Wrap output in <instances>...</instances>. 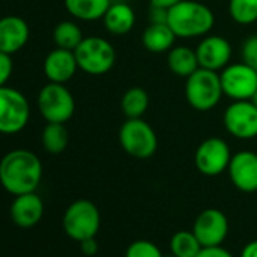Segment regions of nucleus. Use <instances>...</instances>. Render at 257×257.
Listing matches in <instances>:
<instances>
[{
	"mask_svg": "<svg viewBox=\"0 0 257 257\" xmlns=\"http://www.w3.org/2000/svg\"><path fill=\"white\" fill-rule=\"evenodd\" d=\"M100 212L98 207L85 198L73 201L64 212L62 227L65 234L76 240L82 242L89 237H95L100 230Z\"/></svg>",
	"mask_w": 257,
	"mask_h": 257,
	"instance_id": "obj_6",
	"label": "nucleus"
},
{
	"mask_svg": "<svg viewBox=\"0 0 257 257\" xmlns=\"http://www.w3.org/2000/svg\"><path fill=\"white\" fill-rule=\"evenodd\" d=\"M31 118V106L20 91L0 86V134L14 135L22 132Z\"/></svg>",
	"mask_w": 257,
	"mask_h": 257,
	"instance_id": "obj_8",
	"label": "nucleus"
},
{
	"mask_svg": "<svg viewBox=\"0 0 257 257\" xmlns=\"http://www.w3.org/2000/svg\"><path fill=\"white\" fill-rule=\"evenodd\" d=\"M222 122L228 135L240 141L257 138V106L251 100L231 101L222 115Z\"/></svg>",
	"mask_w": 257,
	"mask_h": 257,
	"instance_id": "obj_10",
	"label": "nucleus"
},
{
	"mask_svg": "<svg viewBox=\"0 0 257 257\" xmlns=\"http://www.w3.org/2000/svg\"><path fill=\"white\" fill-rule=\"evenodd\" d=\"M44 215V201L37 192L16 195L11 204V218L20 228L35 227Z\"/></svg>",
	"mask_w": 257,
	"mask_h": 257,
	"instance_id": "obj_17",
	"label": "nucleus"
},
{
	"mask_svg": "<svg viewBox=\"0 0 257 257\" xmlns=\"http://www.w3.org/2000/svg\"><path fill=\"white\" fill-rule=\"evenodd\" d=\"M74 56L79 70L89 76H103L109 73L116 61V53L110 41L101 37H86L76 47Z\"/></svg>",
	"mask_w": 257,
	"mask_h": 257,
	"instance_id": "obj_5",
	"label": "nucleus"
},
{
	"mask_svg": "<svg viewBox=\"0 0 257 257\" xmlns=\"http://www.w3.org/2000/svg\"><path fill=\"white\" fill-rule=\"evenodd\" d=\"M41 179L43 164L40 158L29 150H13L0 161V183L14 197L35 192Z\"/></svg>",
	"mask_w": 257,
	"mask_h": 257,
	"instance_id": "obj_1",
	"label": "nucleus"
},
{
	"mask_svg": "<svg viewBox=\"0 0 257 257\" xmlns=\"http://www.w3.org/2000/svg\"><path fill=\"white\" fill-rule=\"evenodd\" d=\"M176 40L168 23H150L141 35V43L150 53H168L176 46Z\"/></svg>",
	"mask_w": 257,
	"mask_h": 257,
	"instance_id": "obj_19",
	"label": "nucleus"
},
{
	"mask_svg": "<svg viewBox=\"0 0 257 257\" xmlns=\"http://www.w3.org/2000/svg\"><path fill=\"white\" fill-rule=\"evenodd\" d=\"M231 152L225 140L212 137L204 140L194 153L195 168L207 177H216L227 171L231 161Z\"/></svg>",
	"mask_w": 257,
	"mask_h": 257,
	"instance_id": "obj_11",
	"label": "nucleus"
},
{
	"mask_svg": "<svg viewBox=\"0 0 257 257\" xmlns=\"http://www.w3.org/2000/svg\"><path fill=\"white\" fill-rule=\"evenodd\" d=\"M251 101H252V103H254V104L257 106V91H255V94L252 95V98H251Z\"/></svg>",
	"mask_w": 257,
	"mask_h": 257,
	"instance_id": "obj_35",
	"label": "nucleus"
},
{
	"mask_svg": "<svg viewBox=\"0 0 257 257\" xmlns=\"http://www.w3.org/2000/svg\"><path fill=\"white\" fill-rule=\"evenodd\" d=\"M124 257H164V254L156 243L147 239H138L127 246Z\"/></svg>",
	"mask_w": 257,
	"mask_h": 257,
	"instance_id": "obj_27",
	"label": "nucleus"
},
{
	"mask_svg": "<svg viewBox=\"0 0 257 257\" xmlns=\"http://www.w3.org/2000/svg\"><path fill=\"white\" fill-rule=\"evenodd\" d=\"M195 53L201 68L219 73L231 62L233 47L221 35H206L198 43Z\"/></svg>",
	"mask_w": 257,
	"mask_h": 257,
	"instance_id": "obj_13",
	"label": "nucleus"
},
{
	"mask_svg": "<svg viewBox=\"0 0 257 257\" xmlns=\"http://www.w3.org/2000/svg\"><path fill=\"white\" fill-rule=\"evenodd\" d=\"M222 92L231 101L251 100L257 91V70L240 62H230L219 71Z\"/></svg>",
	"mask_w": 257,
	"mask_h": 257,
	"instance_id": "obj_9",
	"label": "nucleus"
},
{
	"mask_svg": "<svg viewBox=\"0 0 257 257\" xmlns=\"http://www.w3.org/2000/svg\"><path fill=\"white\" fill-rule=\"evenodd\" d=\"M121 149L135 159H150L158 150L155 128L143 118H125L118 131Z\"/></svg>",
	"mask_w": 257,
	"mask_h": 257,
	"instance_id": "obj_3",
	"label": "nucleus"
},
{
	"mask_svg": "<svg viewBox=\"0 0 257 257\" xmlns=\"http://www.w3.org/2000/svg\"><path fill=\"white\" fill-rule=\"evenodd\" d=\"M38 110L47 122L65 124L76 110V101L71 91L64 83L49 82L38 94Z\"/></svg>",
	"mask_w": 257,
	"mask_h": 257,
	"instance_id": "obj_7",
	"label": "nucleus"
},
{
	"mask_svg": "<svg viewBox=\"0 0 257 257\" xmlns=\"http://www.w3.org/2000/svg\"><path fill=\"white\" fill-rule=\"evenodd\" d=\"M185 97L189 106L198 112H209L216 107L224 97L219 73L200 67L186 79Z\"/></svg>",
	"mask_w": 257,
	"mask_h": 257,
	"instance_id": "obj_4",
	"label": "nucleus"
},
{
	"mask_svg": "<svg viewBox=\"0 0 257 257\" xmlns=\"http://www.w3.org/2000/svg\"><path fill=\"white\" fill-rule=\"evenodd\" d=\"M29 37L31 29L25 19L19 16L0 19V52L13 56L28 44Z\"/></svg>",
	"mask_w": 257,
	"mask_h": 257,
	"instance_id": "obj_15",
	"label": "nucleus"
},
{
	"mask_svg": "<svg viewBox=\"0 0 257 257\" xmlns=\"http://www.w3.org/2000/svg\"><path fill=\"white\" fill-rule=\"evenodd\" d=\"M203 245L200 243L192 230H180L171 236L170 251L176 257H197Z\"/></svg>",
	"mask_w": 257,
	"mask_h": 257,
	"instance_id": "obj_25",
	"label": "nucleus"
},
{
	"mask_svg": "<svg viewBox=\"0 0 257 257\" xmlns=\"http://www.w3.org/2000/svg\"><path fill=\"white\" fill-rule=\"evenodd\" d=\"M43 70L49 82L65 85L74 77L76 71L79 70V65L73 50L56 47L46 56Z\"/></svg>",
	"mask_w": 257,
	"mask_h": 257,
	"instance_id": "obj_16",
	"label": "nucleus"
},
{
	"mask_svg": "<svg viewBox=\"0 0 257 257\" xmlns=\"http://www.w3.org/2000/svg\"><path fill=\"white\" fill-rule=\"evenodd\" d=\"M179 2H182V0H150V5L152 7H159V8L170 10L174 5H177Z\"/></svg>",
	"mask_w": 257,
	"mask_h": 257,
	"instance_id": "obj_34",
	"label": "nucleus"
},
{
	"mask_svg": "<svg viewBox=\"0 0 257 257\" xmlns=\"http://www.w3.org/2000/svg\"><path fill=\"white\" fill-rule=\"evenodd\" d=\"M167 64L171 73L182 79H188L200 68L195 49H191L189 46H174L167 53Z\"/></svg>",
	"mask_w": 257,
	"mask_h": 257,
	"instance_id": "obj_20",
	"label": "nucleus"
},
{
	"mask_svg": "<svg viewBox=\"0 0 257 257\" xmlns=\"http://www.w3.org/2000/svg\"><path fill=\"white\" fill-rule=\"evenodd\" d=\"M83 38L85 37H83L80 26L71 20H64V22L58 23L53 29V41H55L56 47H59V49L74 52Z\"/></svg>",
	"mask_w": 257,
	"mask_h": 257,
	"instance_id": "obj_24",
	"label": "nucleus"
},
{
	"mask_svg": "<svg viewBox=\"0 0 257 257\" xmlns=\"http://www.w3.org/2000/svg\"><path fill=\"white\" fill-rule=\"evenodd\" d=\"M13 59L11 55L0 52V86H5L13 74Z\"/></svg>",
	"mask_w": 257,
	"mask_h": 257,
	"instance_id": "obj_29",
	"label": "nucleus"
},
{
	"mask_svg": "<svg viewBox=\"0 0 257 257\" xmlns=\"http://www.w3.org/2000/svg\"><path fill=\"white\" fill-rule=\"evenodd\" d=\"M150 104L149 92L141 86H132L128 88L119 101L121 112L125 118H143L147 112Z\"/></svg>",
	"mask_w": 257,
	"mask_h": 257,
	"instance_id": "obj_22",
	"label": "nucleus"
},
{
	"mask_svg": "<svg viewBox=\"0 0 257 257\" xmlns=\"http://www.w3.org/2000/svg\"><path fill=\"white\" fill-rule=\"evenodd\" d=\"M110 4L112 0H64L68 14L80 22L101 20Z\"/></svg>",
	"mask_w": 257,
	"mask_h": 257,
	"instance_id": "obj_21",
	"label": "nucleus"
},
{
	"mask_svg": "<svg viewBox=\"0 0 257 257\" xmlns=\"http://www.w3.org/2000/svg\"><path fill=\"white\" fill-rule=\"evenodd\" d=\"M168 26L182 40L203 38L215 26L213 11L198 0H182L168 10Z\"/></svg>",
	"mask_w": 257,
	"mask_h": 257,
	"instance_id": "obj_2",
	"label": "nucleus"
},
{
	"mask_svg": "<svg viewBox=\"0 0 257 257\" xmlns=\"http://www.w3.org/2000/svg\"><path fill=\"white\" fill-rule=\"evenodd\" d=\"M164 257H176V255H174V254H168V255H165V254H164Z\"/></svg>",
	"mask_w": 257,
	"mask_h": 257,
	"instance_id": "obj_36",
	"label": "nucleus"
},
{
	"mask_svg": "<svg viewBox=\"0 0 257 257\" xmlns=\"http://www.w3.org/2000/svg\"><path fill=\"white\" fill-rule=\"evenodd\" d=\"M79 243H80V249H82V252H83L85 255H94V254H97V251H98V243H97L95 237L85 239V240H82V242H79Z\"/></svg>",
	"mask_w": 257,
	"mask_h": 257,
	"instance_id": "obj_32",
	"label": "nucleus"
},
{
	"mask_svg": "<svg viewBox=\"0 0 257 257\" xmlns=\"http://www.w3.org/2000/svg\"><path fill=\"white\" fill-rule=\"evenodd\" d=\"M197 257H234V255L222 245H219V246H203V249L198 252Z\"/></svg>",
	"mask_w": 257,
	"mask_h": 257,
	"instance_id": "obj_30",
	"label": "nucleus"
},
{
	"mask_svg": "<svg viewBox=\"0 0 257 257\" xmlns=\"http://www.w3.org/2000/svg\"><path fill=\"white\" fill-rule=\"evenodd\" d=\"M192 231L203 246H219L228 234V219L222 210L209 207L197 215Z\"/></svg>",
	"mask_w": 257,
	"mask_h": 257,
	"instance_id": "obj_12",
	"label": "nucleus"
},
{
	"mask_svg": "<svg viewBox=\"0 0 257 257\" xmlns=\"http://www.w3.org/2000/svg\"><path fill=\"white\" fill-rule=\"evenodd\" d=\"M107 34L122 37L131 32L137 23L135 10L125 2H112L101 19Z\"/></svg>",
	"mask_w": 257,
	"mask_h": 257,
	"instance_id": "obj_18",
	"label": "nucleus"
},
{
	"mask_svg": "<svg viewBox=\"0 0 257 257\" xmlns=\"http://www.w3.org/2000/svg\"><path fill=\"white\" fill-rule=\"evenodd\" d=\"M233 186L245 194L257 192V153L240 150L231 156L227 168Z\"/></svg>",
	"mask_w": 257,
	"mask_h": 257,
	"instance_id": "obj_14",
	"label": "nucleus"
},
{
	"mask_svg": "<svg viewBox=\"0 0 257 257\" xmlns=\"http://www.w3.org/2000/svg\"><path fill=\"white\" fill-rule=\"evenodd\" d=\"M41 143L47 153L59 155L68 146V131L62 122H47L41 134Z\"/></svg>",
	"mask_w": 257,
	"mask_h": 257,
	"instance_id": "obj_23",
	"label": "nucleus"
},
{
	"mask_svg": "<svg viewBox=\"0 0 257 257\" xmlns=\"http://www.w3.org/2000/svg\"><path fill=\"white\" fill-rule=\"evenodd\" d=\"M167 22H168V10L150 5V23H167Z\"/></svg>",
	"mask_w": 257,
	"mask_h": 257,
	"instance_id": "obj_31",
	"label": "nucleus"
},
{
	"mask_svg": "<svg viewBox=\"0 0 257 257\" xmlns=\"http://www.w3.org/2000/svg\"><path fill=\"white\" fill-rule=\"evenodd\" d=\"M228 14L236 25H254L257 22V0H228Z\"/></svg>",
	"mask_w": 257,
	"mask_h": 257,
	"instance_id": "obj_26",
	"label": "nucleus"
},
{
	"mask_svg": "<svg viewBox=\"0 0 257 257\" xmlns=\"http://www.w3.org/2000/svg\"><path fill=\"white\" fill-rule=\"evenodd\" d=\"M240 56L245 64L257 70V34L249 35L240 46Z\"/></svg>",
	"mask_w": 257,
	"mask_h": 257,
	"instance_id": "obj_28",
	"label": "nucleus"
},
{
	"mask_svg": "<svg viewBox=\"0 0 257 257\" xmlns=\"http://www.w3.org/2000/svg\"><path fill=\"white\" fill-rule=\"evenodd\" d=\"M239 257H257V239L248 242V243L242 248Z\"/></svg>",
	"mask_w": 257,
	"mask_h": 257,
	"instance_id": "obj_33",
	"label": "nucleus"
}]
</instances>
